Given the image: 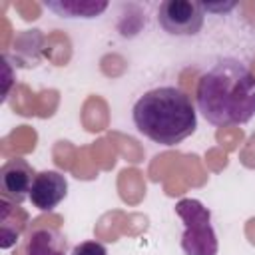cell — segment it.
Listing matches in <instances>:
<instances>
[{"mask_svg":"<svg viewBox=\"0 0 255 255\" xmlns=\"http://www.w3.org/2000/svg\"><path fill=\"white\" fill-rule=\"evenodd\" d=\"M70 255H108V251L100 241H82L72 249Z\"/></svg>","mask_w":255,"mask_h":255,"instance_id":"9c48e42d","label":"cell"},{"mask_svg":"<svg viewBox=\"0 0 255 255\" xmlns=\"http://www.w3.org/2000/svg\"><path fill=\"white\" fill-rule=\"evenodd\" d=\"M68 193V179L56 169L38 171L30 189V203L40 211H52Z\"/></svg>","mask_w":255,"mask_h":255,"instance_id":"8992f818","label":"cell"},{"mask_svg":"<svg viewBox=\"0 0 255 255\" xmlns=\"http://www.w3.org/2000/svg\"><path fill=\"white\" fill-rule=\"evenodd\" d=\"M34 177H36V173L26 159H22V157L8 159L0 169L2 197L10 199L14 203H22L24 199H30V189H32Z\"/></svg>","mask_w":255,"mask_h":255,"instance_id":"5b68a950","label":"cell"},{"mask_svg":"<svg viewBox=\"0 0 255 255\" xmlns=\"http://www.w3.org/2000/svg\"><path fill=\"white\" fill-rule=\"evenodd\" d=\"M175 213L183 219L181 249L185 255H217L219 243L211 225V211L197 199H179Z\"/></svg>","mask_w":255,"mask_h":255,"instance_id":"3957f363","label":"cell"},{"mask_svg":"<svg viewBox=\"0 0 255 255\" xmlns=\"http://www.w3.org/2000/svg\"><path fill=\"white\" fill-rule=\"evenodd\" d=\"M44 6L62 18H96L108 8V2L60 0V2H44Z\"/></svg>","mask_w":255,"mask_h":255,"instance_id":"ba28073f","label":"cell"},{"mask_svg":"<svg viewBox=\"0 0 255 255\" xmlns=\"http://www.w3.org/2000/svg\"><path fill=\"white\" fill-rule=\"evenodd\" d=\"M195 102L213 126H243L255 116V76L235 58H223L197 82Z\"/></svg>","mask_w":255,"mask_h":255,"instance_id":"6da1fadb","label":"cell"},{"mask_svg":"<svg viewBox=\"0 0 255 255\" xmlns=\"http://www.w3.org/2000/svg\"><path fill=\"white\" fill-rule=\"evenodd\" d=\"M131 118L139 133L165 147L181 143L197 128V112L191 98L175 86L147 90L133 104Z\"/></svg>","mask_w":255,"mask_h":255,"instance_id":"7a4b0ae2","label":"cell"},{"mask_svg":"<svg viewBox=\"0 0 255 255\" xmlns=\"http://www.w3.org/2000/svg\"><path fill=\"white\" fill-rule=\"evenodd\" d=\"M205 10L193 0H165L157 8V22L169 36H195L203 28Z\"/></svg>","mask_w":255,"mask_h":255,"instance_id":"277c9868","label":"cell"},{"mask_svg":"<svg viewBox=\"0 0 255 255\" xmlns=\"http://www.w3.org/2000/svg\"><path fill=\"white\" fill-rule=\"evenodd\" d=\"M26 255H68V241L54 227H38L28 237Z\"/></svg>","mask_w":255,"mask_h":255,"instance_id":"52a82bcc","label":"cell"}]
</instances>
